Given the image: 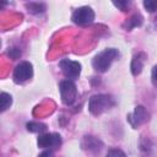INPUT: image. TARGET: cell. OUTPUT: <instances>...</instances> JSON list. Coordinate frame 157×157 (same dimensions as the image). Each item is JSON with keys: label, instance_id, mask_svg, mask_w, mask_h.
Wrapping results in <instances>:
<instances>
[{"label": "cell", "instance_id": "obj_1", "mask_svg": "<svg viewBox=\"0 0 157 157\" xmlns=\"http://www.w3.org/2000/svg\"><path fill=\"white\" fill-rule=\"evenodd\" d=\"M115 105V101L112 96L99 93L93 94L88 101V110L92 115H101Z\"/></svg>", "mask_w": 157, "mask_h": 157}, {"label": "cell", "instance_id": "obj_2", "mask_svg": "<svg viewBox=\"0 0 157 157\" xmlns=\"http://www.w3.org/2000/svg\"><path fill=\"white\" fill-rule=\"evenodd\" d=\"M118 56H119V50H118V49H115V48H107V49H104L103 52L98 53V54L93 58V60H92V66H93V69H94L96 71H98V72H105V71L110 67L112 63H113Z\"/></svg>", "mask_w": 157, "mask_h": 157}, {"label": "cell", "instance_id": "obj_3", "mask_svg": "<svg viewBox=\"0 0 157 157\" xmlns=\"http://www.w3.org/2000/svg\"><path fill=\"white\" fill-rule=\"evenodd\" d=\"M59 91H60V97L63 103L66 105H72L77 97V88L74 81L71 80L61 81L59 85Z\"/></svg>", "mask_w": 157, "mask_h": 157}, {"label": "cell", "instance_id": "obj_4", "mask_svg": "<svg viewBox=\"0 0 157 157\" xmlns=\"http://www.w3.org/2000/svg\"><path fill=\"white\" fill-rule=\"evenodd\" d=\"M126 120L131 125V128L137 129L139 126H141L142 124H145L150 120V113L147 112V109L144 105H136L134 112H131L126 115Z\"/></svg>", "mask_w": 157, "mask_h": 157}, {"label": "cell", "instance_id": "obj_5", "mask_svg": "<svg viewBox=\"0 0 157 157\" xmlns=\"http://www.w3.org/2000/svg\"><path fill=\"white\" fill-rule=\"evenodd\" d=\"M61 72L67 80H76L81 74V64L78 61H74L70 59H63L59 63Z\"/></svg>", "mask_w": 157, "mask_h": 157}, {"label": "cell", "instance_id": "obj_6", "mask_svg": "<svg viewBox=\"0 0 157 157\" xmlns=\"http://www.w3.org/2000/svg\"><path fill=\"white\" fill-rule=\"evenodd\" d=\"M71 18L76 25H80V26L90 25L94 20V11L90 6H81L74 11Z\"/></svg>", "mask_w": 157, "mask_h": 157}, {"label": "cell", "instance_id": "obj_7", "mask_svg": "<svg viewBox=\"0 0 157 157\" xmlns=\"http://www.w3.org/2000/svg\"><path fill=\"white\" fill-rule=\"evenodd\" d=\"M33 75V66L29 61H22L18 65H16L13 70V81L16 83H23L27 80H29Z\"/></svg>", "mask_w": 157, "mask_h": 157}, {"label": "cell", "instance_id": "obj_8", "mask_svg": "<svg viewBox=\"0 0 157 157\" xmlns=\"http://www.w3.org/2000/svg\"><path fill=\"white\" fill-rule=\"evenodd\" d=\"M37 145L40 148H56L61 145V136L56 132L40 134L37 139Z\"/></svg>", "mask_w": 157, "mask_h": 157}, {"label": "cell", "instance_id": "obj_9", "mask_svg": "<svg viewBox=\"0 0 157 157\" xmlns=\"http://www.w3.org/2000/svg\"><path fill=\"white\" fill-rule=\"evenodd\" d=\"M81 148L91 155H97L103 148V142L92 135H85L81 140Z\"/></svg>", "mask_w": 157, "mask_h": 157}, {"label": "cell", "instance_id": "obj_10", "mask_svg": "<svg viewBox=\"0 0 157 157\" xmlns=\"http://www.w3.org/2000/svg\"><path fill=\"white\" fill-rule=\"evenodd\" d=\"M145 60H146V54L142 53V52H139L137 54H135V55L132 56L130 69H131V74H132L134 76H137V75L141 74V71H142V69H144Z\"/></svg>", "mask_w": 157, "mask_h": 157}, {"label": "cell", "instance_id": "obj_11", "mask_svg": "<svg viewBox=\"0 0 157 157\" xmlns=\"http://www.w3.org/2000/svg\"><path fill=\"white\" fill-rule=\"evenodd\" d=\"M142 22H144L142 16H141L140 13H135V15H132L131 17H129V18L123 23V28H124L125 31H131V29L135 28V27H140V26L142 25Z\"/></svg>", "mask_w": 157, "mask_h": 157}, {"label": "cell", "instance_id": "obj_12", "mask_svg": "<svg viewBox=\"0 0 157 157\" xmlns=\"http://www.w3.org/2000/svg\"><path fill=\"white\" fill-rule=\"evenodd\" d=\"M26 9L28 10V12L33 13V15H38L45 11L47 6L43 2H27L26 4Z\"/></svg>", "mask_w": 157, "mask_h": 157}, {"label": "cell", "instance_id": "obj_13", "mask_svg": "<svg viewBox=\"0 0 157 157\" xmlns=\"http://www.w3.org/2000/svg\"><path fill=\"white\" fill-rule=\"evenodd\" d=\"M26 128L31 132H39V134H42V132H44L47 130V125L45 124L37 123V121H29V123H27L26 124Z\"/></svg>", "mask_w": 157, "mask_h": 157}, {"label": "cell", "instance_id": "obj_14", "mask_svg": "<svg viewBox=\"0 0 157 157\" xmlns=\"http://www.w3.org/2000/svg\"><path fill=\"white\" fill-rule=\"evenodd\" d=\"M11 104H12V97L6 92H1V94H0V110L5 112L7 108H10Z\"/></svg>", "mask_w": 157, "mask_h": 157}, {"label": "cell", "instance_id": "obj_15", "mask_svg": "<svg viewBox=\"0 0 157 157\" xmlns=\"http://www.w3.org/2000/svg\"><path fill=\"white\" fill-rule=\"evenodd\" d=\"M105 157H126V155H125V152H124L123 150H120V148H115V147H114V148L108 150Z\"/></svg>", "mask_w": 157, "mask_h": 157}, {"label": "cell", "instance_id": "obj_16", "mask_svg": "<svg viewBox=\"0 0 157 157\" xmlns=\"http://www.w3.org/2000/svg\"><path fill=\"white\" fill-rule=\"evenodd\" d=\"M144 7L148 12H156L157 11V1L156 0H145L144 1Z\"/></svg>", "mask_w": 157, "mask_h": 157}, {"label": "cell", "instance_id": "obj_17", "mask_svg": "<svg viewBox=\"0 0 157 157\" xmlns=\"http://www.w3.org/2000/svg\"><path fill=\"white\" fill-rule=\"evenodd\" d=\"M7 55L12 59H17V58L21 56V50L18 48H11V49L7 50Z\"/></svg>", "mask_w": 157, "mask_h": 157}, {"label": "cell", "instance_id": "obj_18", "mask_svg": "<svg viewBox=\"0 0 157 157\" xmlns=\"http://www.w3.org/2000/svg\"><path fill=\"white\" fill-rule=\"evenodd\" d=\"M151 81H152V85L157 88V64L152 67V71H151Z\"/></svg>", "mask_w": 157, "mask_h": 157}, {"label": "cell", "instance_id": "obj_19", "mask_svg": "<svg viewBox=\"0 0 157 157\" xmlns=\"http://www.w3.org/2000/svg\"><path fill=\"white\" fill-rule=\"evenodd\" d=\"M113 5L115 6V7H118V9H120V10H125L129 5H130V2L129 1H113Z\"/></svg>", "mask_w": 157, "mask_h": 157}, {"label": "cell", "instance_id": "obj_20", "mask_svg": "<svg viewBox=\"0 0 157 157\" xmlns=\"http://www.w3.org/2000/svg\"><path fill=\"white\" fill-rule=\"evenodd\" d=\"M38 157H54V153H53V151L47 150V151H43L42 153H39Z\"/></svg>", "mask_w": 157, "mask_h": 157}, {"label": "cell", "instance_id": "obj_21", "mask_svg": "<svg viewBox=\"0 0 157 157\" xmlns=\"http://www.w3.org/2000/svg\"><path fill=\"white\" fill-rule=\"evenodd\" d=\"M156 20H157V18H156Z\"/></svg>", "mask_w": 157, "mask_h": 157}]
</instances>
